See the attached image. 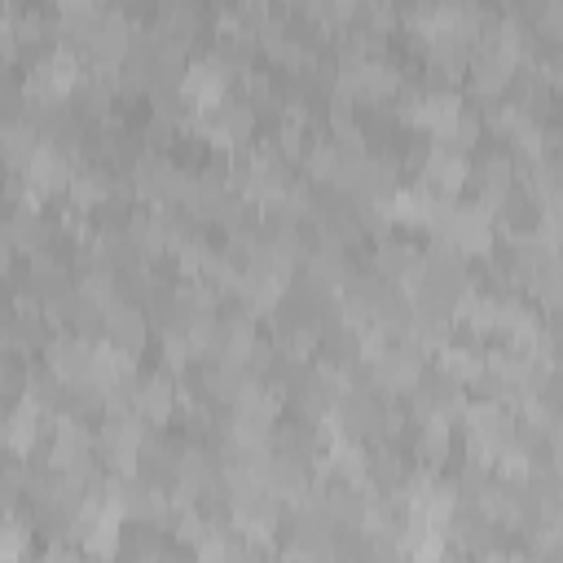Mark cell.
I'll return each mask as SVG.
<instances>
[{
	"mask_svg": "<svg viewBox=\"0 0 563 563\" xmlns=\"http://www.w3.org/2000/svg\"><path fill=\"white\" fill-rule=\"evenodd\" d=\"M27 550V528L18 520H0V563H14Z\"/></svg>",
	"mask_w": 563,
	"mask_h": 563,
	"instance_id": "cell-6",
	"label": "cell"
},
{
	"mask_svg": "<svg viewBox=\"0 0 563 563\" xmlns=\"http://www.w3.org/2000/svg\"><path fill=\"white\" fill-rule=\"evenodd\" d=\"M31 181H40L44 190H58L66 181V159L53 146H36V154H31Z\"/></svg>",
	"mask_w": 563,
	"mask_h": 563,
	"instance_id": "cell-4",
	"label": "cell"
},
{
	"mask_svg": "<svg viewBox=\"0 0 563 563\" xmlns=\"http://www.w3.org/2000/svg\"><path fill=\"white\" fill-rule=\"evenodd\" d=\"M462 172H467V168H462V159H458L454 150H436L432 163H427V176H432L436 190H458V185H462Z\"/></svg>",
	"mask_w": 563,
	"mask_h": 563,
	"instance_id": "cell-5",
	"label": "cell"
},
{
	"mask_svg": "<svg viewBox=\"0 0 563 563\" xmlns=\"http://www.w3.org/2000/svg\"><path fill=\"white\" fill-rule=\"evenodd\" d=\"M36 432H40V410L27 401V405H18L14 418L5 423V445H9V449H18V454H22V449L36 445Z\"/></svg>",
	"mask_w": 563,
	"mask_h": 563,
	"instance_id": "cell-3",
	"label": "cell"
},
{
	"mask_svg": "<svg viewBox=\"0 0 563 563\" xmlns=\"http://www.w3.org/2000/svg\"><path fill=\"white\" fill-rule=\"evenodd\" d=\"M71 84H75V58L66 49L49 53V58L31 71V93H40V97H62Z\"/></svg>",
	"mask_w": 563,
	"mask_h": 563,
	"instance_id": "cell-2",
	"label": "cell"
},
{
	"mask_svg": "<svg viewBox=\"0 0 563 563\" xmlns=\"http://www.w3.org/2000/svg\"><path fill=\"white\" fill-rule=\"evenodd\" d=\"M489 563H520V559H489Z\"/></svg>",
	"mask_w": 563,
	"mask_h": 563,
	"instance_id": "cell-7",
	"label": "cell"
},
{
	"mask_svg": "<svg viewBox=\"0 0 563 563\" xmlns=\"http://www.w3.org/2000/svg\"><path fill=\"white\" fill-rule=\"evenodd\" d=\"M220 93H225V71L216 62H194L181 80V97L198 110H216L220 106Z\"/></svg>",
	"mask_w": 563,
	"mask_h": 563,
	"instance_id": "cell-1",
	"label": "cell"
}]
</instances>
